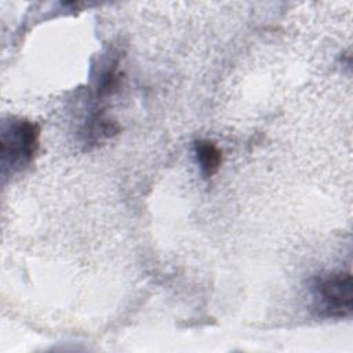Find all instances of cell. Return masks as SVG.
<instances>
[{
    "label": "cell",
    "instance_id": "3",
    "mask_svg": "<svg viewBox=\"0 0 353 353\" xmlns=\"http://www.w3.org/2000/svg\"><path fill=\"white\" fill-rule=\"evenodd\" d=\"M194 153L205 178L212 176L219 170L222 163V153L214 142L205 139L197 141L194 143Z\"/></svg>",
    "mask_w": 353,
    "mask_h": 353
},
{
    "label": "cell",
    "instance_id": "2",
    "mask_svg": "<svg viewBox=\"0 0 353 353\" xmlns=\"http://www.w3.org/2000/svg\"><path fill=\"white\" fill-rule=\"evenodd\" d=\"M40 128L29 120H11L1 131V165L3 174L29 164L39 149Z\"/></svg>",
    "mask_w": 353,
    "mask_h": 353
},
{
    "label": "cell",
    "instance_id": "1",
    "mask_svg": "<svg viewBox=\"0 0 353 353\" xmlns=\"http://www.w3.org/2000/svg\"><path fill=\"white\" fill-rule=\"evenodd\" d=\"M316 312L323 317H347L353 309V283L349 272L319 276L312 285Z\"/></svg>",
    "mask_w": 353,
    "mask_h": 353
}]
</instances>
